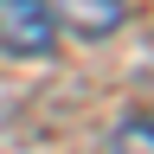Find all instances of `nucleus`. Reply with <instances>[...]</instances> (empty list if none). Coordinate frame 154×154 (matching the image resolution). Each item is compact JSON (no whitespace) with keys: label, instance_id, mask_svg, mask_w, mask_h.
I'll return each instance as SVG.
<instances>
[{"label":"nucleus","instance_id":"3","mask_svg":"<svg viewBox=\"0 0 154 154\" xmlns=\"http://www.w3.org/2000/svg\"><path fill=\"white\" fill-rule=\"evenodd\" d=\"M109 154H154V116L122 122V128H116V141H109Z\"/></svg>","mask_w":154,"mask_h":154},{"label":"nucleus","instance_id":"2","mask_svg":"<svg viewBox=\"0 0 154 154\" xmlns=\"http://www.w3.org/2000/svg\"><path fill=\"white\" fill-rule=\"evenodd\" d=\"M51 13L71 19L77 38H103V32L122 26V0H51Z\"/></svg>","mask_w":154,"mask_h":154},{"label":"nucleus","instance_id":"1","mask_svg":"<svg viewBox=\"0 0 154 154\" xmlns=\"http://www.w3.org/2000/svg\"><path fill=\"white\" fill-rule=\"evenodd\" d=\"M0 45L13 58H51V45H58L51 0H0Z\"/></svg>","mask_w":154,"mask_h":154}]
</instances>
